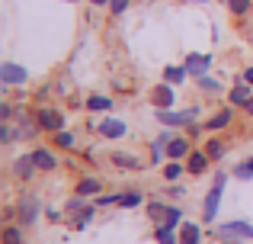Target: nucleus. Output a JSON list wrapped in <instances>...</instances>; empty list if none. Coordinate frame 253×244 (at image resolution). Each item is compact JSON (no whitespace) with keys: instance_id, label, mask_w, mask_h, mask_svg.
<instances>
[{"instance_id":"nucleus-1","label":"nucleus","mask_w":253,"mask_h":244,"mask_svg":"<svg viewBox=\"0 0 253 244\" xmlns=\"http://www.w3.org/2000/svg\"><path fill=\"white\" fill-rule=\"evenodd\" d=\"M224 183H228V174H215V183H211V190L205 193V202H202V219L211 222L218 215V206H221V193H224Z\"/></svg>"},{"instance_id":"nucleus-2","label":"nucleus","mask_w":253,"mask_h":244,"mask_svg":"<svg viewBox=\"0 0 253 244\" xmlns=\"http://www.w3.org/2000/svg\"><path fill=\"white\" fill-rule=\"evenodd\" d=\"M196 116H199V109H179V113H173V109H157V122H161L164 129H183V125H196Z\"/></svg>"},{"instance_id":"nucleus-3","label":"nucleus","mask_w":253,"mask_h":244,"mask_svg":"<svg viewBox=\"0 0 253 244\" xmlns=\"http://www.w3.org/2000/svg\"><path fill=\"white\" fill-rule=\"evenodd\" d=\"M26 81H29V71L26 68H19V64H13V61L0 64V87H3V94L10 87H16V84H26Z\"/></svg>"},{"instance_id":"nucleus-4","label":"nucleus","mask_w":253,"mask_h":244,"mask_svg":"<svg viewBox=\"0 0 253 244\" xmlns=\"http://www.w3.org/2000/svg\"><path fill=\"white\" fill-rule=\"evenodd\" d=\"M36 125L42 132H61L64 129V113H61V109H55V106H42L36 113Z\"/></svg>"},{"instance_id":"nucleus-5","label":"nucleus","mask_w":253,"mask_h":244,"mask_svg":"<svg viewBox=\"0 0 253 244\" xmlns=\"http://www.w3.org/2000/svg\"><path fill=\"white\" fill-rule=\"evenodd\" d=\"M19 222H23V225H36L39 222V196L36 193L19 196Z\"/></svg>"},{"instance_id":"nucleus-6","label":"nucleus","mask_w":253,"mask_h":244,"mask_svg":"<svg viewBox=\"0 0 253 244\" xmlns=\"http://www.w3.org/2000/svg\"><path fill=\"white\" fill-rule=\"evenodd\" d=\"M151 103H154V109H170L173 103H176V90H173V84H157L154 90H151Z\"/></svg>"},{"instance_id":"nucleus-7","label":"nucleus","mask_w":253,"mask_h":244,"mask_svg":"<svg viewBox=\"0 0 253 244\" xmlns=\"http://www.w3.org/2000/svg\"><path fill=\"white\" fill-rule=\"evenodd\" d=\"M218 235H221V238H244V241H253V225H247V222H224V225L218 228Z\"/></svg>"},{"instance_id":"nucleus-8","label":"nucleus","mask_w":253,"mask_h":244,"mask_svg":"<svg viewBox=\"0 0 253 244\" xmlns=\"http://www.w3.org/2000/svg\"><path fill=\"white\" fill-rule=\"evenodd\" d=\"M192 148H189V138L186 135H173L170 145H167V157L170 161H183V157H189Z\"/></svg>"},{"instance_id":"nucleus-9","label":"nucleus","mask_w":253,"mask_h":244,"mask_svg":"<svg viewBox=\"0 0 253 244\" xmlns=\"http://www.w3.org/2000/svg\"><path fill=\"white\" fill-rule=\"evenodd\" d=\"M186 68H189V74L202 77L205 71L211 68V55H199V51H189V55H186Z\"/></svg>"},{"instance_id":"nucleus-10","label":"nucleus","mask_w":253,"mask_h":244,"mask_svg":"<svg viewBox=\"0 0 253 244\" xmlns=\"http://www.w3.org/2000/svg\"><path fill=\"white\" fill-rule=\"evenodd\" d=\"M125 132H128V129H125L122 119H112V116H106V119L99 122V135H103V138H112V142H116V138H122Z\"/></svg>"},{"instance_id":"nucleus-11","label":"nucleus","mask_w":253,"mask_h":244,"mask_svg":"<svg viewBox=\"0 0 253 244\" xmlns=\"http://www.w3.org/2000/svg\"><path fill=\"white\" fill-rule=\"evenodd\" d=\"M253 97V87L247 81H237L234 87H231V94H228V100H231V106H247V100Z\"/></svg>"},{"instance_id":"nucleus-12","label":"nucleus","mask_w":253,"mask_h":244,"mask_svg":"<svg viewBox=\"0 0 253 244\" xmlns=\"http://www.w3.org/2000/svg\"><path fill=\"white\" fill-rule=\"evenodd\" d=\"M209 164H211L209 151H192V154L186 157V170H189V174H205Z\"/></svg>"},{"instance_id":"nucleus-13","label":"nucleus","mask_w":253,"mask_h":244,"mask_svg":"<svg viewBox=\"0 0 253 244\" xmlns=\"http://www.w3.org/2000/svg\"><path fill=\"white\" fill-rule=\"evenodd\" d=\"M231 119H234V113H231V106H224V109H218L215 116H211L209 122H205V132H221V129H228Z\"/></svg>"},{"instance_id":"nucleus-14","label":"nucleus","mask_w":253,"mask_h":244,"mask_svg":"<svg viewBox=\"0 0 253 244\" xmlns=\"http://www.w3.org/2000/svg\"><path fill=\"white\" fill-rule=\"evenodd\" d=\"M29 154H32V161H36L39 170H55L58 167V157L51 154L48 148H36V151H29Z\"/></svg>"},{"instance_id":"nucleus-15","label":"nucleus","mask_w":253,"mask_h":244,"mask_svg":"<svg viewBox=\"0 0 253 244\" xmlns=\"http://www.w3.org/2000/svg\"><path fill=\"white\" fill-rule=\"evenodd\" d=\"M179 244H202V228L196 222H183L179 225Z\"/></svg>"},{"instance_id":"nucleus-16","label":"nucleus","mask_w":253,"mask_h":244,"mask_svg":"<svg viewBox=\"0 0 253 244\" xmlns=\"http://www.w3.org/2000/svg\"><path fill=\"white\" fill-rule=\"evenodd\" d=\"M36 161H32V154H23V157H16V164H13V174L19 177V180H29L32 174H36Z\"/></svg>"},{"instance_id":"nucleus-17","label":"nucleus","mask_w":253,"mask_h":244,"mask_svg":"<svg viewBox=\"0 0 253 244\" xmlns=\"http://www.w3.org/2000/svg\"><path fill=\"white\" fill-rule=\"evenodd\" d=\"M74 193L84 196V199H90V196L103 193V183H99L96 177H84V180H77V190H74Z\"/></svg>"},{"instance_id":"nucleus-18","label":"nucleus","mask_w":253,"mask_h":244,"mask_svg":"<svg viewBox=\"0 0 253 244\" xmlns=\"http://www.w3.org/2000/svg\"><path fill=\"white\" fill-rule=\"evenodd\" d=\"M186 74H189V68H186V64H167V68H164V81L167 84H173V87H183V81H186Z\"/></svg>"},{"instance_id":"nucleus-19","label":"nucleus","mask_w":253,"mask_h":244,"mask_svg":"<svg viewBox=\"0 0 253 244\" xmlns=\"http://www.w3.org/2000/svg\"><path fill=\"white\" fill-rule=\"evenodd\" d=\"M109 161L116 164V167H122V170H141V161H138L135 154H122V151H112Z\"/></svg>"},{"instance_id":"nucleus-20","label":"nucleus","mask_w":253,"mask_h":244,"mask_svg":"<svg viewBox=\"0 0 253 244\" xmlns=\"http://www.w3.org/2000/svg\"><path fill=\"white\" fill-rule=\"evenodd\" d=\"M86 109H90V113H109V109H112V100H109V97L93 94L90 100H86Z\"/></svg>"},{"instance_id":"nucleus-21","label":"nucleus","mask_w":253,"mask_h":244,"mask_svg":"<svg viewBox=\"0 0 253 244\" xmlns=\"http://www.w3.org/2000/svg\"><path fill=\"white\" fill-rule=\"evenodd\" d=\"M141 202H144V193H141V190H128V193H122L119 206H122V209H135V206H141Z\"/></svg>"},{"instance_id":"nucleus-22","label":"nucleus","mask_w":253,"mask_h":244,"mask_svg":"<svg viewBox=\"0 0 253 244\" xmlns=\"http://www.w3.org/2000/svg\"><path fill=\"white\" fill-rule=\"evenodd\" d=\"M154 238H157V244H179V238L173 235L170 225H157L154 228Z\"/></svg>"},{"instance_id":"nucleus-23","label":"nucleus","mask_w":253,"mask_h":244,"mask_svg":"<svg viewBox=\"0 0 253 244\" xmlns=\"http://www.w3.org/2000/svg\"><path fill=\"white\" fill-rule=\"evenodd\" d=\"M167 209H170V206H164V202H157V199H154V202L148 206V215L157 222V225H164V222H167Z\"/></svg>"},{"instance_id":"nucleus-24","label":"nucleus","mask_w":253,"mask_h":244,"mask_svg":"<svg viewBox=\"0 0 253 244\" xmlns=\"http://www.w3.org/2000/svg\"><path fill=\"white\" fill-rule=\"evenodd\" d=\"M183 170H186V164H183V161H170L167 167H164V177H167L170 183H176L179 177H183Z\"/></svg>"},{"instance_id":"nucleus-25","label":"nucleus","mask_w":253,"mask_h":244,"mask_svg":"<svg viewBox=\"0 0 253 244\" xmlns=\"http://www.w3.org/2000/svg\"><path fill=\"white\" fill-rule=\"evenodd\" d=\"M205 151H209V157H211V161H218V157H224V151H228V145H224L221 138H211V142L205 145Z\"/></svg>"},{"instance_id":"nucleus-26","label":"nucleus","mask_w":253,"mask_h":244,"mask_svg":"<svg viewBox=\"0 0 253 244\" xmlns=\"http://www.w3.org/2000/svg\"><path fill=\"white\" fill-rule=\"evenodd\" d=\"M0 142H3V145L19 142V129H13L10 122H0Z\"/></svg>"},{"instance_id":"nucleus-27","label":"nucleus","mask_w":253,"mask_h":244,"mask_svg":"<svg viewBox=\"0 0 253 244\" xmlns=\"http://www.w3.org/2000/svg\"><path fill=\"white\" fill-rule=\"evenodd\" d=\"M55 145H58V148H64V151H71V148H74V145H77V138L74 135H71V132H55Z\"/></svg>"},{"instance_id":"nucleus-28","label":"nucleus","mask_w":253,"mask_h":244,"mask_svg":"<svg viewBox=\"0 0 253 244\" xmlns=\"http://www.w3.org/2000/svg\"><path fill=\"white\" fill-rule=\"evenodd\" d=\"M3 244H23V232L16 225H6L3 228Z\"/></svg>"},{"instance_id":"nucleus-29","label":"nucleus","mask_w":253,"mask_h":244,"mask_svg":"<svg viewBox=\"0 0 253 244\" xmlns=\"http://www.w3.org/2000/svg\"><path fill=\"white\" fill-rule=\"evenodd\" d=\"M250 3L253 0H228V10L234 13V16H244V13H250Z\"/></svg>"},{"instance_id":"nucleus-30","label":"nucleus","mask_w":253,"mask_h":244,"mask_svg":"<svg viewBox=\"0 0 253 244\" xmlns=\"http://www.w3.org/2000/svg\"><path fill=\"white\" fill-rule=\"evenodd\" d=\"M234 177H241V180H250V177H253V157H247L244 164H237V167H234Z\"/></svg>"},{"instance_id":"nucleus-31","label":"nucleus","mask_w":253,"mask_h":244,"mask_svg":"<svg viewBox=\"0 0 253 244\" xmlns=\"http://www.w3.org/2000/svg\"><path fill=\"white\" fill-rule=\"evenodd\" d=\"M179 219H183V209L170 206V209H167V222H164V225H170V228H179V225H183Z\"/></svg>"},{"instance_id":"nucleus-32","label":"nucleus","mask_w":253,"mask_h":244,"mask_svg":"<svg viewBox=\"0 0 253 244\" xmlns=\"http://www.w3.org/2000/svg\"><path fill=\"white\" fill-rule=\"evenodd\" d=\"M64 209H68V212H84V209H86V199H84V196H71Z\"/></svg>"},{"instance_id":"nucleus-33","label":"nucleus","mask_w":253,"mask_h":244,"mask_svg":"<svg viewBox=\"0 0 253 244\" xmlns=\"http://www.w3.org/2000/svg\"><path fill=\"white\" fill-rule=\"evenodd\" d=\"M128 3H131V0H109V13H112V16H122V13L128 10Z\"/></svg>"},{"instance_id":"nucleus-34","label":"nucleus","mask_w":253,"mask_h":244,"mask_svg":"<svg viewBox=\"0 0 253 244\" xmlns=\"http://www.w3.org/2000/svg\"><path fill=\"white\" fill-rule=\"evenodd\" d=\"M199 87H202V90H209V94H215V90H221V84H218V81H211V77H199Z\"/></svg>"},{"instance_id":"nucleus-35","label":"nucleus","mask_w":253,"mask_h":244,"mask_svg":"<svg viewBox=\"0 0 253 244\" xmlns=\"http://www.w3.org/2000/svg\"><path fill=\"white\" fill-rule=\"evenodd\" d=\"M10 119H13V106L3 100V103H0V122H10Z\"/></svg>"},{"instance_id":"nucleus-36","label":"nucleus","mask_w":253,"mask_h":244,"mask_svg":"<svg viewBox=\"0 0 253 244\" xmlns=\"http://www.w3.org/2000/svg\"><path fill=\"white\" fill-rule=\"evenodd\" d=\"M183 193H186L183 187H170V190H167V196H170V199H179V196H183Z\"/></svg>"},{"instance_id":"nucleus-37","label":"nucleus","mask_w":253,"mask_h":244,"mask_svg":"<svg viewBox=\"0 0 253 244\" xmlns=\"http://www.w3.org/2000/svg\"><path fill=\"white\" fill-rule=\"evenodd\" d=\"M244 81H247L250 87H253V68H247V71H244Z\"/></svg>"},{"instance_id":"nucleus-38","label":"nucleus","mask_w":253,"mask_h":244,"mask_svg":"<svg viewBox=\"0 0 253 244\" xmlns=\"http://www.w3.org/2000/svg\"><path fill=\"white\" fill-rule=\"evenodd\" d=\"M93 6H109V0H90Z\"/></svg>"},{"instance_id":"nucleus-39","label":"nucleus","mask_w":253,"mask_h":244,"mask_svg":"<svg viewBox=\"0 0 253 244\" xmlns=\"http://www.w3.org/2000/svg\"><path fill=\"white\" fill-rule=\"evenodd\" d=\"M244 109H247V113L253 116V97H250V100H247V106H244Z\"/></svg>"},{"instance_id":"nucleus-40","label":"nucleus","mask_w":253,"mask_h":244,"mask_svg":"<svg viewBox=\"0 0 253 244\" xmlns=\"http://www.w3.org/2000/svg\"><path fill=\"white\" fill-rule=\"evenodd\" d=\"M186 3H209V0H186Z\"/></svg>"},{"instance_id":"nucleus-41","label":"nucleus","mask_w":253,"mask_h":244,"mask_svg":"<svg viewBox=\"0 0 253 244\" xmlns=\"http://www.w3.org/2000/svg\"><path fill=\"white\" fill-rule=\"evenodd\" d=\"M68 3H77V0H68Z\"/></svg>"}]
</instances>
